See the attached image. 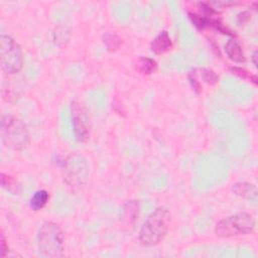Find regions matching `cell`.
Segmentation results:
<instances>
[{"label": "cell", "instance_id": "30bf717a", "mask_svg": "<svg viewBox=\"0 0 258 258\" xmlns=\"http://www.w3.org/2000/svg\"><path fill=\"white\" fill-rule=\"evenodd\" d=\"M224 50H225L227 56L232 61L237 62V63H242V62L246 61V55H245L244 49L238 40H236L234 38L229 39L225 43Z\"/></svg>", "mask_w": 258, "mask_h": 258}, {"label": "cell", "instance_id": "52a82bcc", "mask_svg": "<svg viewBox=\"0 0 258 258\" xmlns=\"http://www.w3.org/2000/svg\"><path fill=\"white\" fill-rule=\"evenodd\" d=\"M71 117L75 139L79 142H86L91 131L90 116L86 107L79 101L72 102Z\"/></svg>", "mask_w": 258, "mask_h": 258}, {"label": "cell", "instance_id": "ac0fdd59", "mask_svg": "<svg viewBox=\"0 0 258 258\" xmlns=\"http://www.w3.org/2000/svg\"><path fill=\"white\" fill-rule=\"evenodd\" d=\"M187 78H188L189 84L191 85L192 90H194L197 94H200V93L202 92V86H201V83H200V82L198 81V79H197L196 71L189 72L188 75H187Z\"/></svg>", "mask_w": 258, "mask_h": 258}, {"label": "cell", "instance_id": "ba28073f", "mask_svg": "<svg viewBox=\"0 0 258 258\" xmlns=\"http://www.w3.org/2000/svg\"><path fill=\"white\" fill-rule=\"evenodd\" d=\"M231 189L235 196L248 200L254 205H257L258 190L255 184L248 181H237L233 183Z\"/></svg>", "mask_w": 258, "mask_h": 258}, {"label": "cell", "instance_id": "277c9868", "mask_svg": "<svg viewBox=\"0 0 258 258\" xmlns=\"http://www.w3.org/2000/svg\"><path fill=\"white\" fill-rule=\"evenodd\" d=\"M256 226L255 218L249 213L240 212L228 216L215 226V234L221 238H233L251 234Z\"/></svg>", "mask_w": 258, "mask_h": 258}, {"label": "cell", "instance_id": "9a60e30c", "mask_svg": "<svg viewBox=\"0 0 258 258\" xmlns=\"http://www.w3.org/2000/svg\"><path fill=\"white\" fill-rule=\"evenodd\" d=\"M0 180H1V185L3 188H5L7 191L16 195L19 191V184L15 180V178L7 173L1 172L0 174Z\"/></svg>", "mask_w": 258, "mask_h": 258}, {"label": "cell", "instance_id": "44dd1931", "mask_svg": "<svg viewBox=\"0 0 258 258\" xmlns=\"http://www.w3.org/2000/svg\"><path fill=\"white\" fill-rule=\"evenodd\" d=\"M256 57H257V51H256V50H254V51H253V53H252V56H251V58H252V61H253V64H254V67H256V66H257Z\"/></svg>", "mask_w": 258, "mask_h": 258}, {"label": "cell", "instance_id": "e0dca14e", "mask_svg": "<svg viewBox=\"0 0 258 258\" xmlns=\"http://www.w3.org/2000/svg\"><path fill=\"white\" fill-rule=\"evenodd\" d=\"M200 75L202 80L210 86H214L219 82V75L210 68H202L200 70Z\"/></svg>", "mask_w": 258, "mask_h": 258}, {"label": "cell", "instance_id": "7a4b0ae2", "mask_svg": "<svg viewBox=\"0 0 258 258\" xmlns=\"http://www.w3.org/2000/svg\"><path fill=\"white\" fill-rule=\"evenodd\" d=\"M36 244L40 256L44 258H60L64 255V236L55 222L46 221L39 226Z\"/></svg>", "mask_w": 258, "mask_h": 258}, {"label": "cell", "instance_id": "6da1fadb", "mask_svg": "<svg viewBox=\"0 0 258 258\" xmlns=\"http://www.w3.org/2000/svg\"><path fill=\"white\" fill-rule=\"evenodd\" d=\"M171 223V213L166 207H158L144 221L138 233L142 246L154 247L166 237Z\"/></svg>", "mask_w": 258, "mask_h": 258}, {"label": "cell", "instance_id": "7c38bea8", "mask_svg": "<svg viewBox=\"0 0 258 258\" xmlns=\"http://www.w3.org/2000/svg\"><path fill=\"white\" fill-rule=\"evenodd\" d=\"M49 200V194L45 189L36 190L29 200V207L32 211L38 212L42 210Z\"/></svg>", "mask_w": 258, "mask_h": 258}, {"label": "cell", "instance_id": "8992f818", "mask_svg": "<svg viewBox=\"0 0 258 258\" xmlns=\"http://www.w3.org/2000/svg\"><path fill=\"white\" fill-rule=\"evenodd\" d=\"M63 178L73 187H81L87 182L89 176V164L87 159L80 154H73L63 162Z\"/></svg>", "mask_w": 258, "mask_h": 258}, {"label": "cell", "instance_id": "3957f363", "mask_svg": "<svg viewBox=\"0 0 258 258\" xmlns=\"http://www.w3.org/2000/svg\"><path fill=\"white\" fill-rule=\"evenodd\" d=\"M0 139L4 146L22 150L29 144L30 135L22 120L13 115H3L0 122Z\"/></svg>", "mask_w": 258, "mask_h": 258}, {"label": "cell", "instance_id": "ffe728a7", "mask_svg": "<svg viewBox=\"0 0 258 258\" xmlns=\"http://www.w3.org/2000/svg\"><path fill=\"white\" fill-rule=\"evenodd\" d=\"M250 14L247 12V11H243V12H240L238 15H237V22L242 25L246 22H248V20L250 19Z\"/></svg>", "mask_w": 258, "mask_h": 258}, {"label": "cell", "instance_id": "d6986e66", "mask_svg": "<svg viewBox=\"0 0 258 258\" xmlns=\"http://www.w3.org/2000/svg\"><path fill=\"white\" fill-rule=\"evenodd\" d=\"M0 247H1V256L6 257V254L9 251V248L6 243V239H5L3 231H1V235H0Z\"/></svg>", "mask_w": 258, "mask_h": 258}, {"label": "cell", "instance_id": "5bb4252c", "mask_svg": "<svg viewBox=\"0 0 258 258\" xmlns=\"http://www.w3.org/2000/svg\"><path fill=\"white\" fill-rule=\"evenodd\" d=\"M103 44L110 52H115L121 46V38L112 32H105L102 36Z\"/></svg>", "mask_w": 258, "mask_h": 258}, {"label": "cell", "instance_id": "9c48e42d", "mask_svg": "<svg viewBox=\"0 0 258 258\" xmlns=\"http://www.w3.org/2000/svg\"><path fill=\"white\" fill-rule=\"evenodd\" d=\"M172 47L173 42L171 40V37L169 36V33L166 30L160 31L150 43V50L156 55L163 54L171 50Z\"/></svg>", "mask_w": 258, "mask_h": 258}, {"label": "cell", "instance_id": "4fadbf2b", "mask_svg": "<svg viewBox=\"0 0 258 258\" xmlns=\"http://www.w3.org/2000/svg\"><path fill=\"white\" fill-rule=\"evenodd\" d=\"M188 17H189L191 23L200 30L207 28L209 25H211V23L215 19L214 16H208L201 12L200 13L188 12Z\"/></svg>", "mask_w": 258, "mask_h": 258}, {"label": "cell", "instance_id": "5b68a950", "mask_svg": "<svg viewBox=\"0 0 258 258\" xmlns=\"http://www.w3.org/2000/svg\"><path fill=\"white\" fill-rule=\"evenodd\" d=\"M24 63L23 51L20 44L10 35H0V67L4 74H18Z\"/></svg>", "mask_w": 258, "mask_h": 258}, {"label": "cell", "instance_id": "8fae6325", "mask_svg": "<svg viewBox=\"0 0 258 258\" xmlns=\"http://www.w3.org/2000/svg\"><path fill=\"white\" fill-rule=\"evenodd\" d=\"M134 69L137 73L143 76H150L157 72L158 64L153 58L146 57V56H139L134 62Z\"/></svg>", "mask_w": 258, "mask_h": 258}, {"label": "cell", "instance_id": "2e32d148", "mask_svg": "<svg viewBox=\"0 0 258 258\" xmlns=\"http://www.w3.org/2000/svg\"><path fill=\"white\" fill-rule=\"evenodd\" d=\"M229 70H230V72L233 75L239 77L240 79H243V80H246L248 82H251L254 85L257 84V77H256V75L248 72L247 70H245V69H243L241 67H236V66L235 67H231Z\"/></svg>", "mask_w": 258, "mask_h": 258}]
</instances>
